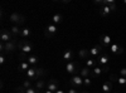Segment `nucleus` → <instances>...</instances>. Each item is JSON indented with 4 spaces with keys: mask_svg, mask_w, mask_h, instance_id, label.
Returning a JSON list of instances; mask_svg holds the SVG:
<instances>
[{
    "mask_svg": "<svg viewBox=\"0 0 126 93\" xmlns=\"http://www.w3.org/2000/svg\"><path fill=\"white\" fill-rule=\"evenodd\" d=\"M124 4H125V5H126V0H125V1H124Z\"/></svg>",
    "mask_w": 126,
    "mask_h": 93,
    "instance_id": "40",
    "label": "nucleus"
},
{
    "mask_svg": "<svg viewBox=\"0 0 126 93\" xmlns=\"http://www.w3.org/2000/svg\"><path fill=\"white\" fill-rule=\"evenodd\" d=\"M57 32H58L57 25H56V24H53V23H50V24H48V25L46 27V29H44V35H46V37H48V38H50V37L56 35V34H57Z\"/></svg>",
    "mask_w": 126,
    "mask_h": 93,
    "instance_id": "8",
    "label": "nucleus"
},
{
    "mask_svg": "<svg viewBox=\"0 0 126 93\" xmlns=\"http://www.w3.org/2000/svg\"><path fill=\"white\" fill-rule=\"evenodd\" d=\"M25 93H40L38 89H35L34 87H32V88H28V89H25Z\"/></svg>",
    "mask_w": 126,
    "mask_h": 93,
    "instance_id": "29",
    "label": "nucleus"
},
{
    "mask_svg": "<svg viewBox=\"0 0 126 93\" xmlns=\"http://www.w3.org/2000/svg\"><path fill=\"white\" fill-rule=\"evenodd\" d=\"M113 93H119V92H113Z\"/></svg>",
    "mask_w": 126,
    "mask_h": 93,
    "instance_id": "41",
    "label": "nucleus"
},
{
    "mask_svg": "<svg viewBox=\"0 0 126 93\" xmlns=\"http://www.w3.org/2000/svg\"><path fill=\"white\" fill-rule=\"evenodd\" d=\"M16 91H18V93H25V88H24L23 86H19V87L16 88Z\"/></svg>",
    "mask_w": 126,
    "mask_h": 93,
    "instance_id": "32",
    "label": "nucleus"
},
{
    "mask_svg": "<svg viewBox=\"0 0 126 93\" xmlns=\"http://www.w3.org/2000/svg\"><path fill=\"white\" fill-rule=\"evenodd\" d=\"M23 87H24L25 89H28V88H32V82H30V80H25L24 83H23Z\"/></svg>",
    "mask_w": 126,
    "mask_h": 93,
    "instance_id": "30",
    "label": "nucleus"
},
{
    "mask_svg": "<svg viewBox=\"0 0 126 93\" xmlns=\"http://www.w3.org/2000/svg\"><path fill=\"white\" fill-rule=\"evenodd\" d=\"M110 80H111V82H112V80H117L116 74H111V76H110Z\"/></svg>",
    "mask_w": 126,
    "mask_h": 93,
    "instance_id": "36",
    "label": "nucleus"
},
{
    "mask_svg": "<svg viewBox=\"0 0 126 93\" xmlns=\"http://www.w3.org/2000/svg\"><path fill=\"white\" fill-rule=\"evenodd\" d=\"M101 68H102V70H103V73H109V70H110V67H109V66H102Z\"/></svg>",
    "mask_w": 126,
    "mask_h": 93,
    "instance_id": "34",
    "label": "nucleus"
},
{
    "mask_svg": "<svg viewBox=\"0 0 126 93\" xmlns=\"http://www.w3.org/2000/svg\"><path fill=\"white\" fill-rule=\"evenodd\" d=\"M91 84H92V79H91V77L83 79V86H85V87H88V86H91Z\"/></svg>",
    "mask_w": 126,
    "mask_h": 93,
    "instance_id": "27",
    "label": "nucleus"
},
{
    "mask_svg": "<svg viewBox=\"0 0 126 93\" xmlns=\"http://www.w3.org/2000/svg\"><path fill=\"white\" fill-rule=\"evenodd\" d=\"M86 67L90 68V69H93L94 67H97V59L94 58H88L86 60Z\"/></svg>",
    "mask_w": 126,
    "mask_h": 93,
    "instance_id": "22",
    "label": "nucleus"
},
{
    "mask_svg": "<svg viewBox=\"0 0 126 93\" xmlns=\"http://www.w3.org/2000/svg\"><path fill=\"white\" fill-rule=\"evenodd\" d=\"M66 70L68 72L69 74H73V76H76V74H79V63L76 60H72V62H68L67 66H66Z\"/></svg>",
    "mask_w": 126,
    "mask_h": 93,
    "instance_id": "3",
    "label": "nucleus"
},
{
    "mask_svg": "<svg viewBox=\"0 0 126 93\" xmlns=\"http://www.w3.org/2000/svg\"><path fill=\"white\" fill-rule=\"evenodd\" d=\"M5 63V54L1 53V55H0V64H4Z\"/></svg>",
    "mask_w": 126,
    "mask_h": 93,
    "instance_id": "33",
    "label": "nucleus"
},
{
    "mask_svg": "<svg viewBox=\"0 0 126 93\" xmlns=\"http://www.w3.org/2000/svg\"><path fill=\"white\" fill-rule=\"evenodd\" d=\"M98 13H100V15L102 16V18H106V16H109L111 13H113L112 12V9L110 8V6H107V5H103V6H101L100 9H98Z\"/></svg>",
    "mask_w": 126,
    "mask_h": 93,
    "instance_id": "14",
    "label": "nucleus"
},
{
    "mask_svg": "<svg viewBox=\"0 0 126 93\" xmlns=\"http://www.w3.org/2000/svg\"><path fill=\"white\" fill-rule=\"evenodd\" d=\"M27 62L30 64V67H37V66H38L39 59H38V57H37V55H28Z\"/></svg>",
    "mask_w": 126,
    "mask_h": 93,
    "instance_id": "18",
    "label": "nucleus"
},
{
    "mask_svg": "<svg viewBox=\"0 0 126 93\" xmlns=\"http://www.w3.org/2000/svg\"><path fill=\"white\" fill-rule=\"evenodd\" d=\"M100 44H101L103 48H109V47L111 45V38H110V35L102 34V35L100 37Z\"/></svg>",
    "mask_w": 126,
    "mask_h": 93,
    "instance_id": "12",
    "label": "nucleus"
},
{
    "mask_svg": "<svg viewBox=\"0 0 126 93\" xmlns=\"http://www.w3.org/2000/svg\"><path fill=\"white\" fill-rule=\"evenodd\" d=\"M67 93H79V92H78V89H76V88H69Z\"/></svg>",
    "mask_w": 126,
    "mask_h": 93,
    "instance_id": "35",
    "label": "nucleus"
},
{
    "mask_svg": "<svg viewBox=\"0 0 126 93\" xmlns=\"http://www.w3.org/2000/svg\"><path fill=\"white\" fill-rule=\"evenodd\" d=\"M81 93H88V92H87V91H82Z\"/></svg>",
    "mask_w": 126,
    "mask_h": 93,
    "instance_id": "39",
    "label": "nucleus"
},
{
    "mask_svg": "<svg viewBox=\"0 0 126 93\" xmlns=\"http://www.w3.org/2000/svg\"><path fill=\"white\" fill-rule=\"evenodd\" d=\"M102 73H103V70H102V68H101L100 66H98V67H94V68L92 69V77H93V78L100 77Z\"/></svg>",
    "mask_w": 126,
    "mask_h": 93,
    "instance_id": "23",
    "label": "nucleus"
},
{
    "mask_svg": "<svg viewBox=\"0 0 126 93\" xmlns=\"http://www.w3.org/2000/svg\"><path fill=\"white\" fill-rule=\"evenodd\" d=\"M10 32H12V34L14 37H20V34H22V29H20L18 25H13L12 29H10Z\"/></svg>",
    "mask_w": 126,
    "mask_h": 93,
    "instance_id": "25",
    "label": "nucleus"
},
{
    "mask_svg": "<svg viewBox=\"0 0 126 93\" xmlns=\"http://www.w3.org/2000/svg\"><path fill=\"white\" fill-rule=\"evenodd\" d=\"M13 34L10 30H6V29H1V32H0V39H1V43H8V42H12L13 39Z\"/></svg>",
    "mask_w": 126,
    "mask_h": 93,
    "instance_id": "7",
    "label": "nucleus"
},
{
    "mask_svg": "<svg viewBox=\"0 0 126 93\" xmlns=\"http://www.w3.org/2000/svg\"><path fill=\"white\" fill-rule=\"evenodd\" d=\"M102 53H103V47H102L100 43L96 44V45H93V47L90 49V55H91L92 58H94V57H100Z\"/></svg>",
    "mask_w": 126,
    "mask_h": 93,
    "instance_id": "9",
    "label": "nucleus"
},
{
    "mask_svg": "<svg viewBox=\"0 0 126 93\" xmlns=\"http://www.w3.org/2000/svg\"><path fill=\"white\" fill-rule=\"evenodd\" d=\"M119 73H120V76H121V77H125V78H126V68H122V69H120V72H119Z\"/></svg>",
    "mask_w": 126,
    "mask_h": 93,
    "instance_id": "31",
    "label": "nucleus"
},
{
    "mask_svg": "<svg viewBox=\"0 0 126 93\" xmlns=\"http://www.w3.org/2000/svg\"><path fill=\"white\" fill-rule=\"evenodd\" d=\"M40 93H54V92H52V91H48V89H46V91H43V92H40Z\"/></svg>",
    "mask_w": 126,
    "mask_h": 93,
    "instance_id": "37",
    "label": "nucleus"
},
{
    "mask_svg": "<svg viewBox=\"0 0 126 93\" xmlns=\"http://www.w3.org/2000/svg\"><path fill=\"white\" fill-rule=\"evenodd\" d=\"M25 74H27L28 80H38V79H40L42 77L46 74V72H44V69H42V68L30 67V68L25 72Z\"/></svg>",
    "mask_w": 126,
    "mask_h": 93,
    "instance_id": "1",
    "label": "nucleus"
},
{
    "mask_svg": "<svg viewBox=\"0 0 126 93\" xmlns=\"http://www.w3.org/2000/svg\"><path fill=\"white\" fill-rule=\"evenodd\" d=\"M109 49L111 50V53H113L115 55H120V54L124 53V48L121 45H119V44H111L109 47Z\"/></svg>",
    "mask_w": 126,
    "mask_h": 93,
    "instance_id": "13",
    "label": "nucleus"
},
{
    "mask_svg": "<svg viewBox=\"0 0 126 93\" xmlns=\"http://www.w3.org/2000/svg\"><path fill=\"white\" fill-rule=\"evenodd\" d=\"M73 57H75V52L71 50V49H67L64 53H63V59H64V60H71L72 62Z\"/></svg>",
    "mask_w": 126,
    "mask_h": 93,
    "instance_id": "21",
    "label": "nucleus"
},
{
    "mask_svg": "<svg viewBox=\"0 0 126 93\" xmlns=\"http://www.w3.org/2000/svg\"><path fill=\"white\" fill-rule=\"evenodd\" d=\"M69 83L73 88H82L83 87V78L79 76V74H76V76H73L69 80Z\"/></svg>",
    "mask_w": 126,
    "mask_h": 93,
    "instance_id": "6",
    "label": "nucleus"
},
{
    "mask_svg": "<svg viewBox=\"0 0 126 93\" xmlns=\"http://www.w3.org/2000/svg\"><path fill=\"white\" fill-rule=\"evenodd\" d=\"M9 20L12 22L14 25H22L24 22H25V18L23 16V15H20V14H18V13H12L10 14V16H9Z\"/></svg>",
    "mask_w": 126,
    "mask_h": 93,
    "instance_id": "5",
    "label": "nucleus"
},
{
    "mask_svg": "<svg viewBox=\"0 0 126 93\" xmlns=\"http://www.w3.org/2000/svg\"><path fill=\"white\" fill-rule=\"evenodd\" d=\"M117 82H119V84H121V86H126V78L125 77L119 76L117 77Z\"/></svg>",
    "mask_w": 126,
    "mask_h": 93,
    "instance_id": "28",
    "label": "nucleus"
},
{
    "mask_svg": "<svg viewBox=\"0 0 126 93\" xmlns=\"http://www.w3.org/2000/svg\"><path fill=\"white\" fill-rule=\"evenodd\" d=\"M101 91L103 93H111L112 92V82L111 80H106V82H103V84L101 87Z\"/></svg>",
    "mask_w": 126,
    "mask_h": 93,
    "instance_id": "15",
    "label": "nucleus"
},
{
    "mask_svg": "<svg viewBox=\"0 0 126 93\" xmlns=\"http://www.w3.org/2000/svg\"><path fill=\"white\" fill-rule=\"evenodd\" d=\"M78 57L81 58V59H85V60H87L88 59V57H90V49H81V50H78Z\"/></svg>",
    "mask_w": 126,
    "mask_h": 93,
    "instance_id": "20",
    "label": "nucleus"
},
{
    "mask_svg": "<svg viewBox=\"0 0 126 93\" xmlns=\"http://www.w3.org/2000/svg\"><path fill=\"white\" fill-rule=\"evenodd\" d=\"M58 87H59V82L57 79H50V80H48L46 89L52 91V92H57L58 91Z\"/></svg>",
    "mask_w": 126,
    "mask_h": 93,
    "instance_id": "11",
    "label": "nucleus"
},
{
    "mask_svg": "<svg viewBox=\"0 0 126 93\" xmlns=\"http://www.w3.org/2000/svg\"><path fill=\"white\" fill-rule=\"evenodd\" d=\"M63 22V16L61 15V14H54L53 16H52V23L53 24H61Z\"/></svg>",
    "mask_w": 126,
    "mask_h": 93,
    "instance_id": "24",
    "label": "nucleus"
},
{
    "mask_svg": "<svg viewBox=\"0 0 126 93\" xmlns=\"http://www.w3.org/2000/svg\"><path fill=\"white\" fill-rule=\"evenodd\" d=\"M32 35V30L29 28H24L22 29V34H20V38H23V39H27Z\"/></svg>",
    "mask_w": 126,
    "mask_h": 93,
    "instance_id": "26",
    "label": "nucleus"
},
{
    "mask_svg": "<svg viewBox=\"0 0 126 93\" xmlns=\"http://www.w3.org/2000/svg\"><path fill=\"white\" fill-rule=\"evenodd\" d=\"M34 88L38 89L39 92H43V89L47 88L46 80H43V79H38V80H35V87H34Z\"/></svg>",
    "mask_w": 126,
    "mask_h": 93,
    "instance_id": "17",
    "label": "nucleus"
},
{
    "mask_svg": "<svg viewBox=\"0 0 126 93\" xmlns=\"http://www.w3.org/2000/svg\"><path fill=\"white\" fill-rule=\"evenodd\" d=\"M18 49L22 52V53L28 54V53H32V52H33V44H32L29 40H27V39L19 40L18 42Z\"/></svg>",
    "mask_w": 126,
    "mask_h": 93,
    "instance_id": "2",
    "label": "nucleus"
},
{
    "mask_svg": "<svg viewBox=\"0 0 126 93\" xmlns=\"http://www.w3.org/2000/svg\"><path fill=\"white\" fill-rule=\"evenodd\" d=\"M54 93H66V92H64V91H61V89H58V91H57V92H54Z\"/></svg>",
    "mask_w": 126,
    "mask_h": 93,
    "instance_id": "38",
    "label": "nucleus"
},
{
    "mask_svg": "<svg viewBox=\"0 0 126 93\" xmlns=\"http://www.w3.org/2000/svg\"><path fill=\"white\" fill-rule=\"evenodd\" d=\"M79 76H81L83 79L88 78V77H92V69H90V68H87V67L82 68V69L79 70Z\"/></svg>",
    "mask_w": 126,
    "mask_h": 93,
    "instance_id": "16",
    "label": "nucleus"
},
{
    "mask_svg": "<svg viewBox=\"0 0 126 93\" xmlns=\"http://www.w3.org/2000/svg\"><path fill=\"white\" fill-rule=\"evenodd\" d=\"M109 62H110V57H109V54L107 53H103L100 55V57H97V63H98V66H109Z\"/></svg>",
    "mask_w": 126,
    "mask_h": 93,
    "instance_id": "10",
    "label": "nucleus"
},
{
    "mask_svg": "<svg viewBox=\"0 0 126 93\" xmlns=\"http://www.w3.org/2000/svg\"><path fill=\"white\" fill-rule=\"evenodd\" d=\"M0 49H1V53H4V54L13 53V52L16 49V42L15 40H12V42H8V43H1Z\"/></svg>",
    "mask_w": 126,
    "mask_h": 93,
    "instance_id": "4",
    "label": "nucleus"
},
{
    "mask_svg": "<svg viewBox=\"0 0 126 93\" xmlns=\"http://www.w3.org/2000/svg\"><path fill=\"white\" fill-rule=\"evenodd\" d=\"M29 68H30V64L28 63L27 60H20V63H19V68H18V70H19V72H27Z\"/></svg>",
    "mask_w": 126,
    "mask_h": 93,
    "instance_id": "19",
    "label": "nucleus"
}]
</instances>
